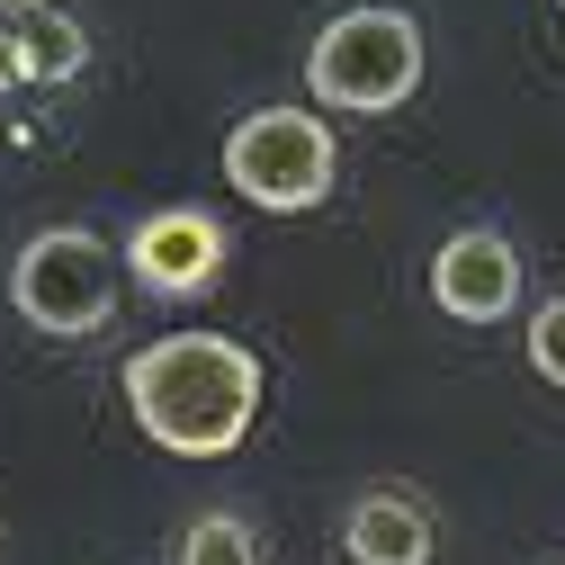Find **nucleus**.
Segmentation results:
<instances>
[{
    "label": "nucleus",
    "instance_id": "1",
    "mask_svg": "<svg viewBox=\"0 0 565 565\" xmlns=\"http://www.w3.org/2000/svg\"><path fill=\"white\" fill-rule=\"evenodd\" d=\"M269 369L234 332H162L126 360V413L171 458H234L260 422Z\"/></svg>",
    "mask_w": 565,
    "mask_h": 565
},
{
    "label": "nucleus",
    "instance_id": "2",
    "mask_svg": "<svg viewBox=\"0 0 565 565\" xmlns=\"http://www.w3.org/2000/svg\"><path fill=\"white\" fill-rule=\"evenodd\" d=\"M306 82L323 108H350V117H386L422 90V19L395 10V0H360L315 28L306 45Z\"/></svg>",
    "mask_w": 565,
    "mask_h": 565
},
{
    "label": "nucleus",
    "instance_id": "3",
    "mask_svg": "<svg viewBox=\"0 0 565 565\" xmlns=\"http://www.w3.org/2000/svg\"><path fill=\"white\" fill-rule=\"evenodd\" d=\"M10 306L19 323L54 332V341H90L117 323V252L90 225H45L19 260H10Z\"/></svg>",
    "mask_w": 565,
    "mask_h": 565
},
{
    "label": "nucleus",
    "instance_id": "4",
    "mask_svg": "<svg viewBox=\"0 0 565 565\" xmlns=\"http://www.w3.org/2000/svg\"><path fill=\"white\" fill-rule=\"evenodd\" d=\"M341 145L315 108H252L225 135V180L243 189V206H269V216H306V206L332 198Z\"/></svg>",
    "mask_w": 565,
    "mask_h": 565
},
{
    "label": "nucleus",
    "instance_id": "5",
    "mask_svg": "<svg viewBox=\"0 0 565 565\" xmlns=\"http://www.w3.org/2000/svg\"><path fill=\"white\" fill-rule=\"evenodd\" d=\"M225 252H234V234L206 216V206H162V216H145L126 234V278L135 288H153V297H206L225 278Z\"/></svg>",
    "mask_w": 565,
    "mask_h": 565
},
{
    "label": "nucleus",
    "instance_id": "6",
    "mask_svg": "<svg viewBox=\"0 0 565 565\" xmlns=\"http://www.w3.org/2000/svg\"><path fill=\"white\" fill-rule=\"evenodd\" d=\"M431 297H440V315H458V323H503V315L521 306V252H512V234L458 225V234L431 252Z\"/></svg>",
    "mask_w": 565,
    "mask_h": 565
},
{
    "label": "nucleus",
    "instance_id": "7",
    "mask_svg": "<svg viewBox=\"0 0 565 565\" xmlns=\"http://www.w3.org/2000/svg\"><path fill=\"white\" fill-rule=\"evenodd\" d=\"M341 547H350V565H431L440 530H431V503H422V493L369 484L360 503L341 512Z\"/></svg>",
    "mask_w": 565,
    "mask_h": 565
},
{
    "label": "nucleus",
    "instance_id": "8",
    "mask_svg": "<svg viewBox=\"0 0 565 565\" xmlns=\"http://www.w3.org/2000/svg\"><path fill=\"white\" fill-rule=\"evenodd\" d=\"M10 36H19V90H63V82L90 63V28H82L73 10H54V0L19 10Z\"/></svg>",
    "mask_w": 565,
    "mask_h": 565
},
{
    "label": "nucleus",
    "instance_id": "9",
    "mask_svg": "<svg viewBox=\"0 0 565 565\" xmlns=\"http://www.w3.org/2000/svg\"><path fill=\"white\" fill-rule=\"evenodd\" d=\"M171 565H260V539H252L243 512H198L180 530V556Z\"/></svg>",
    "mask_w": 565,
    "mask_h": 565
},
{
    "label": "nucleus",
    "instance_id": "10",
    "mask_svg": "<svg viewBox=\"0 0 565 565\" xmlns=\"http://www.w3.org/2000/svg\"><path fill=\"white\" fill-rule=\"evenodd\" d=\"M530 369L565 395V297H547V306L530 315Z\"/></svg>",
    "mask_w": 565,
    "mask_h": 565
},
{
    "label": "nucleus",
    "instance_id": "11",
    "mask_svg": "<svg viewBox=\"0 0 565 565\" xmlns=\"http://www.w3.org/2000/svg\"><path fill=\"white\" fill-rule=\"evenodd\" d=\"M0 90H19V36L0 28Z\"/></svg>",
    "mask_w": 565,
    "mask_h": 565
},
{
    "label": "nucleus",
    "instance_id": "12",
    "mask_svg": "<svg viewBox=\"0 0 565 565\" xmlns=\"http://www.w3.org/2000/svg\"><path fill=\"white\" fill-rule=\"evenodd\" d=\"M556 10H565V0H556Z\"/></svg>",
    "mask_w": 565,
    "mask_h": 565
}]
</instances>
